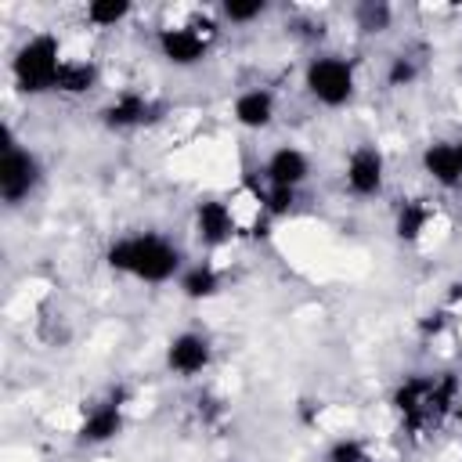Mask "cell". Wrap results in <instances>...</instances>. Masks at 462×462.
Segmentation results:
<instances>
[{
  "label": "cell",
  "instance_id": "cell-13",
  "mask_svg": "<svg viewBox=\"0 0 462 462\" xmlns=\"http://www.w3.org/2000/svg\"><path fill=\"white\" fill-rule=\"evenodd\" d=\"M422 170L440 184V188H458L462 184V159L451 141H433L422 152Z\"/></svg>",
  "mask_w": 462,
  "mask_h": 462
},
{
  "label": "cell",
  "instance_id": "cell-17",
  "mask_svg": "<svg viewBox=\"0 0 462 462\" xmlns=\"http://www.w3.org/2000/svg\"><path fill=\"white\" fill-rule=\"evenodd\" d=\"M217 289H220V274L209 263H195V267L180 271V292L188 300H209V296H217Z\"/></svg>",
  "mask_w": 462,
  "mask_h": 462
},
{
  "label": "cell",
  "instance_id": "cell-12",
  "mask_svg": "<svg viewBox=\"0 0 462 462\" xmlns=\"http://www.w3.org/2000/svg\"><path fill=\"white\" fill-rule=\"evenodd\" d=\"M307 177H310V159L300 148H292V144L274 148L267 166H263V180L278 184V188H300Z\"/></svg>",
  "mask_w": 462,
  "mask_h": 462
},
{
  "label": "cell",
  "instance_id": "cell-10",
  "mask_svg": "<svg viewBox=\"0 0 462 462\" xmlns=\"http://www.w3.org/2000/svg\"><path fill=\"white\" fill-rule=\"evenodd\" d=\"M209 357H213V346H209V339L199 336V332H180V336H173L170 346H166V365H170V372H177V375H184V379L206 372V368H209Z\"/></svg>",
  "mask_w": 462,
  "mask_h": 462
},
{
  "label": "cell",
  "instance_id": "cell-21",
  "mask_svg": "<svg viewBox=\"0 0 462 462\" xmlns=\"http://www.w3.org/2000/svg\"><path fill=\"white\" fill-rule=\"evenodd\" d=\"M325 462H375V458L368 455V448H365L361 440H350V437H343V440H336V444L328 448Z\"/></svg>",
  "mask_w": 462,
  "mask_h": 462
},
{
  "label": "cell",
  "instance_id": "cell-11",
  "mask_svg": "<svg viewBox=\"0 0 462 462\" xmlns=\"http://www.w3.org/2000/svg\"><path fill=\"white\" fill-rule=\"evenodd\" d=\"M195 231L206 245H224L235 238V213L220 199H202L195 206Z\"/></svg>",
  "mask_w": 462,
  "mask_h": 462
},
{
  "label": "cell",
  "instance_id": "cell-18",
  "mask_svg": "<svg viewBox=\"0 0 462 462\" xmlns=\"http://www.w3.org/2000/svg\"><path fill=\"white\" fill-rule=\"evenodd\" d=\"M354 18H357V29L361 32H383L393 22V7L386 0H361L354 7Z\"/></svg>",
  "mask_w": 462,
  "mask_h": 462
},
{
  "label": "cell",
  "instance_id": "cell-8",
  "mask_svg": "<svg viewBox=\"0 0 462 462\" xmlns=\"http://www.w3.org/2000/svg\"><path fill=\"white\" fill-rule=\"evenodd\" d=\"M383 180H386V162H383V152L375 144H357L346 159V188L357 195V199H372L383 191Z\"/></svg>",
  "mask_w": 462,
  "mask_h": 462
},
{
  "label": "cell",
  "instance_id": "cell-4",
  "mask_svg": "<svg viewBox=\"0 0 462 462\" xmlns=\"http://www.w3.org/2000/svg\"><path fill=\"white\" fill-rule=\"evenodd\" d=\"M354 65L339 54H321L307 65L303 72V87L307 94L318 101V105H328V108H339L354 97Z\"/></svg>",
  "mask_w": 462,
  "mask_h": 462
},
{
  "label": "cell",
  "instance_id": "cell-2",
  "mask_svg": "<svg viewBox=\"0 0 462 462\" xmlns=\"http://www.w3.org/2000/svg\"><path fill=\"white\" fill-rule=\"evenodd\" d=\"M105 260L112 271H123V274L152 282V285L170 282L180 271V249L155 231H141V235H126V238L112 242Z\"/></svg>",
  "mask_w": 462,
  "mask_h": 462
},
{
  "label": "cell",
  "instance_id": "cell-1",
  "mask_svg": "<svg viewBox=\"0 0 462 462\" xmlns=\"http://www.w3.org/2000/svg\"><path fill=\"white\" fill-rule=\"evenodd\" d=\"M455 404H458V379L451 372H444V375H408L393 393L397 415L415 433L437 430L440 419L448 411H455Z\"/></svg>",
  "mask_w": 462,
  "mask_h": 462
},
{
  "label": "cell",
  "instance_id": "cell-20",
  "mask_svg": "<svg viewBox=\"0 0 462 462\" xmlns=\"http://www.w3.org/2000/svg\"><path fill=\"white\" fill-rule=\"evenodd\" d=\"M220 11H224V18H227V22L245 25V22H256V18L267 11V4H263V0H224V4H220Z\"/></svg>",
  "mask_w": 462,
  "mask_h": 462
},
{
  "label": "cell",
  "instance_id": "cell-7",
  "mask_svg": "<svg viewBox=\"0 0 462 462\" xmlns=\"http://www.w3.org/2000/svg\"><path fill=\"white\" fill-rule=\"evenodd\" d=\"M162 112H166V105H159V101H152V97H144L137 90H123L101 108V123L108 130H134V126L155 123Z\"/></svg>",
  "mask_w": 462,
  "mask_h": 462
},
{
  "label": "cell",
  "instance_id": "cell-19",
  "mask_svg": "<svg viewBox=\"0 0 462 462\" xmlns=\"http://www.w3.org/2000/svg\"><path fill=\"white\" fill-rule=\"evenodd\" d=\"M130 11H134L130 0H94V4H87V22L97 25V29H112V25H119Z\"/></svg>",
  "mask_w": 462,
  "mask_h": 462
},
{
  "label": "cell",
  "instance_id": "cell-24",
  "mask_svg": "<svg viewBox=\"0 0 462 462\" xmlns=\"http://www.w3.org/2000/svg\"><path fill=\"white\" fill-rule=\"evenodd\" d=\"M455 148H458V159H462V141H455Z\"/></svg>",
  "mask_w": 462,
  "mask_h": 462
},
{
  "label": "cell",
  "instance_id": "cell-15",
  "mask_svg": "<svg viewBox=\"0 0 462 462\" xmlns=\"http://www.w3.org/2000/svg\"><path fill=\"white\" fill-rule=\"evenodd\" d=\"M94 83H97V65H94V61H76V58H65V61H61V72H58L54 90H58V94L76 97V94H87Z\"/></svg>",
  "mask_w": 462,
  "mask_h": 462
},
{
  "label": "cell",
  "instance_id": "cell-22",
  "mask_svg": "<svg viewBox=\"0 0 462 462\" xmlns=\"http://www.w3.org/2000/svg\"><path fill=\"white\" fill-rule=\"evenodd\" d=\"M415 76H419L415 58H408V54L390 58V69H386V83L390 87H408V83H415Z\"/></svg>",
  "mask_w": 462,
  "mask_h": 462
},
{
  "label": "cell",
  "instance_id": "cell-6",
  "mask_svg": "<svg viewBox=\"0 0 462 462\" xmlns=\"http://www.w3.org/2000/svg\"><path fill=\"white\" fill-rule=\"evenodd\" d=\"M40 184V159L11 141V130H4V155H0V195L4 202L18 206L22 199L32 195V188Z\"/></svg>",
  "mask_w": 462,
  "mask_h": 462
},
{
  "label": "cell",
  "instance_id": "cell-3",
  "mask_svg": "<svg viewBox=\"0 0 462 462\" xmlns=\"http://www.w3.org/2000/svg\"><path fill=\"white\" fill-rule=\"evenodd\" d=\"M61 43L58 36L51 32H36L29 36L18 51H14V61H11V72H14V83L22 94H47L54 90L58 83V72H61Z\"/></svg>",
  "mask_w": 462,
  "mask_h": 462
},
{
  "label": "cell",
  "instance_id": "cell-5",
  "mask_svg": "<svg viewBox=\"0 0 462 462\" xmlns=\"http://www.w3.org/2000/svg\"><path fill=\"white\" fill-rule=\"evenodd\" d=\"M213 36H217V25L209 18H191L188 25L159 29V51H162V58L170 65L188 69V65H199L206 58Z\"/></svg>",
  "mask_w": 462,
  "mask_h": 462
},
{
  "label": "cell",
  "instance_id": "cell-16",
  "mask_svg": "<svg viewBox=\"0 0 462 462\" xmlns=\"http://www.w3.org/2000/svg\"><path fill=\"white\" fill-rule=\"evenodd\" d=\"M430 217H433L430 202H422V199H408V202L397 209V224H393L397 238H401V242H415V238L426 231Z\"/></svg>",
  "mask_w": 462,
  "mask_h": 462
},
{
  "label": "cell",
  "instance_id": "cell-23",
  "mask_svg": "<svg viewBox=\"0 0 462 462\" xmlns=\"http://www.w3.org/2000/svg\"><path fill=\"white\" fill-rule=\"evenodd\" d=\"M455 415H458V422H462V397H458V404H455Z\"/></svg>",
  "mask_w": 462,
  "mask_h": 462
},
{
  "label": "cell",
  "instance_id": "cell-9",
  "mask_svg": "<svg viewBox=\"0 0 462 462\" xmlns=\"http://www.w3.org/2000/svg\"><path fill=\"white\" fill-rule=\"evenodd\" d=\"M123 401H126V393L116 390V393H108V401L94 404L87 411L83 426H79V440L83 444H108L112 437H119L123 433V422H126L123 419Z\"/></svg>",
  "mask_w": 462,
  "mask_h": 462
},
{
  "label": "cell",
  "instance_id": "cell-14",
  "mask_svg": "<svg viewBox=\"0 0 462 462\" xmlns=\"http://www.w3.org/2000/svg\"><path fill=\"white\" fill-rule=\"evenodd\" d=\"M235 119L245 126V130H267L274 123V94L263 90V87H253V90H242L235 97Z\"/></svg>",
  "mask_w": 462,
  "mask_h": 462
}]
</instances>
